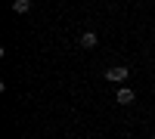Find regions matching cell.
Listing matches in <instances>:
<instances>
[{
	"instance_id": "cell-3",
	"label": "cell",
	"mask_w": 155,
	"mask_h": 139,
	"mask_svg": "<svg viewBox=\"0 0 155 139\" xmlns=\"http://www.w3.org/2000/svg\"><path fill=\"white\" fill-rule=\"evenodd\" d=\"M96 43H99V34H96V31H84V34H81V46H84V49H93Z\"/></svg>"
},
{
	"instance_id": "cell-4",
	"label": "cell",
	"mask_w": 155,
	"mask_h": 139,
	"mask_svg": "<svg viewBox=\"0 0 155 139\" xmlns=\"http://www.w3.org/2000/svg\"><path fill=\"white\" fill-rule=\"evenodd\" d=\"M12 12H16V16H25V12H31V0H16V3H12Z\"/></svg>"
},
{
	"instance_id": "cell-1",
	"label": "cell",
	"mask_w": 155,
	"mask_h": 139,
	"mask_svg": "<svg viewBox=\"0 0 155 139\" xmlns=\"http://www.w3.org/2000/svg\"><path fill=\"white\" fill-rule=\"evenodd\" d=\"M127 77H130V68H127V65H112L106 71V81H112V84H124Z\"/></svg>"
},
{
	"instance_id": "cell-2",
	"label": "cell",
	"mask_w": 155,
	"mask_h": 139,
	"mask_svg": "<svg viewBox=\"0 0 155 139\" xmlns=\"http://www.w3.org/2000/svg\"><path fill=\"white\" fill-rule=\"evenodd\" d=\"M134 99H137V93L130 90V87H118V93H115V102L118 105H130Z\"/></svg>"
},
{
	"instance_id": "cell-5",
	"label": "cell",
	"mask_w": 155,
	"mask_h": 139,
	"mask_svg": "<svg viewBox=\"0 0 155 139\" xmlns=\"http://www.w3.org/2000/svg\"><path fill=\"white\" fill-rule=\"evenodd\" d=\"M152 53H155V40H152Z\"/></svg>"
}]
</instances>
